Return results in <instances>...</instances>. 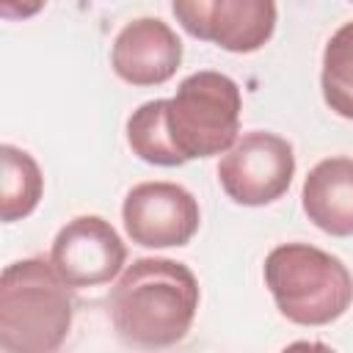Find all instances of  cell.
I'll list each match as a JSON object with an SVG mask.
<instances>
[{
    "mask_svg": "<svg viewBox=\"0 0 353 353\" xmlns=\"http://www.w3.org/2000/svg\"><path fill=\"white\" fill-rule=\"evenodd\" d=\"M44 193V176L39 163L19 146H0V218L14 223L28 218Z\"/></svg>",
    "mask_w": 353,
    "mask_h": 353,
    "instance_id": "8fae6325",
    "label": "cell"
},
{
    "mask_svg": "<svg viewBox=\"0 0 353 353\" xmlns=\"http://www.w3.org/2000/svg\"><path fill=\"white\" fill-rule=\"evenodd\" d=\"M265 287L276 309L295 325H328L353 303L347 265L309 243H281L265 256Z\"/></svg>",
    "mask_w": 353,
    "mask_h": 353,
    "instance_id": "277c9868",
    "label": "cell"
},
{
    "mask_svg": "<svg viewBox=\"0 0 353 353\" xmlns=\"http://www.w3.org/2000/svg\"><path fill=\"white\" fill-rule=\"evenodd\" d=\"M306 218L331 237H353V157H325L303 179Z\"/></svg>",
    "mask_w": 353,
    "mask_h": 353,
    "instance_id": "30bf717a",
    "label": "cell"
},
{
    "mask_svg": "<svg viewBox=\"0 0 353 353\" xmlns=\"http://www.w3.org/2000/svg\"><path fill=\"white\" fill-rule=\"evenodd\" d=\"M185 33L226 52L262 50L279 22L276 0H171Z\"/></svg>",
    "mask_w": 353,
    "mask_h": 353,
    "instance_id": "8992f818",
    "label": "cell"
},
{
    "mask_svg": "<svg viewBox=\"0 0 353 353\" xmlns=\"http://www.w3.org/2000/svg\"><path fill=\"white\" fill-rule=\"evenodd\" d=\"M199 301V281L185 262L141 256L113 284L108 312L124 345L171 347L188 336Z\"/></svg>",
    "mask_w": 353,
    "mask_h": 353,
    "instance_id": "7a4b0ae2",
    "label": "cell"
},
{
    "mask_svg": "<svg viewBox=\"0 0 353 353\" xmlns=\"http://www.w3.org/2000/svg\"><path fill=\"white\" fill-rule=\"evenodd\" d=\"M182 63V41L157 17H141L127 22L110 50L113 72L138 88L168 83Z\"/></svg>",
    "mask_w": 353,
    "mask_h": 353,
    "instance_id": "9c48e42d",
    "label": "cell"
},
{
    "mask_svg": "<svg viewBox=\"0 0 353 353\" xmlns=\"http://www.w3.org/2000/svg\"><path fill=\"white\" fill-rule=\"evenodd\" d=\"M44 6H47V0H0V17L3 19H30Z\"/></svg>",
    "mask_w": 353,
    "mask_h": 353,
    "instance_id": "4fadbf2b",
    "label": "cell"
},
{
    "mask_svg": "<svg viewBox=\"0 0 353 353\" xmlns=\"http://www.w3.org/2000/svg\"><path fill=\"white\" fill-rule=\"evenodd\" d=\"M69 284L50 259L28 256L0 273V350L52 353L72 328Z\"/></svg>",
    "mask_w": 353,
    "mask_h": 353,
    "instance_id": "3957f363",
    "label": "cell"
},
{
    "mask_svg": "<svg viewBox=\"0 0 353 353\" xmlns=\"http://www.w3.org/2000/svg\"><path fill=\"white\" fill-rule=\"evenodd\" d=\"M127 259V245L110 221L77 215L63 223L52 240L50 262L69 290H85L113 281Z\"/></svg>",
    "mask_w": 353,
    "mask_h": 353,
    "instance_id": "ba28073f",
    "label": "cell"
},
{
    "mask_svg": "<svg viewBox=\"0 0 353 353\" xmlns=\"http://www.w3.org/2000/svg\"><path fill=\"white\" fill-rule=\"evenodd\" d=\"M350 3H353V0H350Z\"/></svg>",
    "mask_w": 353,
    "mask_h": 353,
    "instance_id": "5bb4252c",
    "label": "cell"
},
{
    "mask_svg": "<svg viewBox=\"0 0 353 353\" xmlns=\"http://www.w3.org/2000/svg\"><path fill=\"white\" fill-rule=\"evenodd\" d=\"M240 85L212 69L188 74L171 99H149L127 119V143L143 163L174 168L196 157H215L240 132Z\"/></svg>",
    "mask_w": 353,
    "mask_h": 353,
    "instance_id": "6da1fadb",
    "label": "cell"
},
{
    "mask_svg": "<svg viewBox=\"0 0 353 353\" xmlns=\"http://www.w3.org/2000/svg\"><path fill=\"white\" fill-rule=\"evenodd\" d=\"M121 221L127 237L143 248H179L199 232L201 210L176 182H141L124 196Z\"/></svg>",
    "mask_w": 353,
    "mask_h": 353,
    "instance_id": "52a82bcc",
    "label": "cell"
},
{
    "mask_svg": "<svg viewBox=\"0 0 353 353\" xmlns=\"http://www.w3.org/2000/svg\"><path fill=\"white\" fill-rule=\"evenodd\" d=\"M295 176L292 143L268 130L243 132L218 163L223 193L243 207H265L290 190Z\"/></svg>",
    "mask_w": 353,
    "mask_h": 353,
    "instance_id": "5b68a950",
    "label": "cell"
},
{
    "mask_svg": "<svg viewBox=\"0 0 353 353\" xmlns=\"http://www.w3.org/2000/svg\"><path fill=\"white\" fill-rule=\"evenodd\" d=\"M320 88L325 105L353 121V22L336 28L323 50Z\"/></svg>",
    "mask_w": 353,
    "mask_h": 353,
    "instance_id": "7c38bea8",
    "label": "cell"
}]
</instances>
